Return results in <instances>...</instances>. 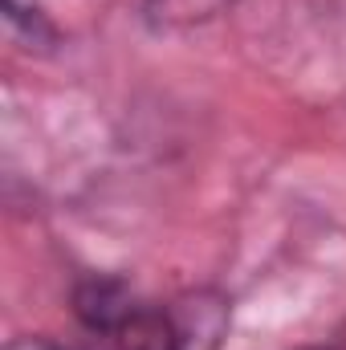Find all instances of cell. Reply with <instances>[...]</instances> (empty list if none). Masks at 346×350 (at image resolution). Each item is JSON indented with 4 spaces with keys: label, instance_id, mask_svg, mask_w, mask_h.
<instances>
[{
    "label": "cell",
    "instance_id": "6da1fadb",
    "mask_svg": "<svg viewBox=\"0 0 346 350\" xmlns=\"http://www.w3.org/2000/svg\"><path fill=\"white\" fill-rule=\"evenodd\" d=\"M175 8V12H183V16H204L208 8H216V4H224V0H159V8Z\"/></svg>",
    "mask_w": 346,
    "mask_h": 350
},
{
    "label": "cell",
    "instance_id": "7a4b0ae2",
    "mask_svg": "<svg viewBox=\"0 0 346 350\" xmlns=\"http://www.w3.org/2000/svg\"><path fill=\"white\" fill-rule=\"evenodd\" d=\"M8 350H82V347H57V342H49V338H21V342H12Z\"/></svg>",
    "mask_w": 346,
    "mask_h": 350
}]
</instances>
